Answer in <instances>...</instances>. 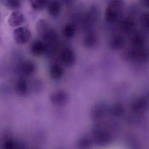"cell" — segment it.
<instances>
[{
	"label": "cell",
	"mask_w": 149,
	"mask_h": 149,
	"mask_svg": "<svg viewBox=\"0 0 149 149\" xmlns=\"http://www.w3.org/2000/svg\"><path fill=\"white\" fill-rule=\"evenodd\" d=\"M102 125H97L92 131V137L93 140L99 146H106L109 144L111 141V130L108 126Z\"/></svg>",
	"instance_id": "6da1fadb"
},
{
	"label": "cell",
	"mask_w": 149,
	"mask_h": 149,
	"mask_svg": "<svg viewBox=\"0 0 149 149\" xmlns=\"http://www.w3.org/2000/svg\"><path fill=\"white\" fill-rule=\"evenodd\" d=\"M123 8L122 1H111L105 10V18L106 21L109 23L116 22L119 18Z\"/></svg>",
	"instance_id": "7a4b0ae2"
},
{
	"label": "cell",
	"mask_w": 149,
	"mask_h": 149,
	"mask_svg": "<svg viewBox=\"0 0 149 149\" xmlns=\"http://www.w3.org/2000/svg\"><path fill=\"white\" fill-rule=\"evenodd\" d=\"M31 31L26 27H19L14 30L13 37L18 44L24 45L28 43L31 38Z\"/></svg>",
	"instance_id": "3957f363"
},
{
	"label": "cell",
	"mask_w": 149,
	"mask_h": 149,
	"mask_svg": "<svg viewBox=\"0 0 149 149\" xmlns=\"http://www.w3.org/2000/svg\"><path fill=\"white\" fill-rule=\"evenodd\" d=\"M36 70L35 63L31 60H25L22 62L18 67V71L22 77H29L33 75Z\"/></svg>",
	"instance_id": "277c9868"
},
{
	"label": "cell",
	"mask_w": 149,
	"mask_h": 149,
	"mask_svg": "<svg viewBox=\"0 0 149 149\" xmlns=\"http://www.w3.org/2000/svg\"><path fill=\"white\" fill-rule=\"evenodd\" d=\"M61 61L65 66L70 67L76 61V55L73 49L66 47L62 50L60 54Z\"/></svg>",
	"instance_id": "5b68a950"
},
{
	"label": "cell",
	"mask_w": 149,
	"mask_h": 149,
	"mask_svg": "<svg viewBox=\"0 0 149 149\" xmlns=\"http://www.w3.org/2000/svg\"><path fill=\"white\" fill-rule=\"evenodd\" d=\"M31 54L36 56H42L48 51L46 43L40 40H36L32 42L30 48Z\"/></svg>",
	"instance_id": "8992f818"
},
{
	"label": "cell",
	"mask_w": 149,
	"mask_h": 149,
	"mask_svg": "<svg viewBox=\"0 0 149 149\" xmlns=\"http://www.w3.org/2000/svg\"><path fill=\"white\" fill-rule=\"evenodd\" d=\"M24 21V16L21 12L19 11H14L11 13L8 19L9 26L16 27L21 26Z\"/></svg>",
	"instance_id": "52a82bcc"
},
{
	"label": "cell",
	"mask_w": 149,
	"mask_h": 149,
	"mask_svg": "<svg viewBox=\"0 0 149 149\" xmlns=\"http://www.w3.org/2000/svg\"><path fill=\"white\" fill-rule=\"evenodd\" d=\"M106 107L103 104H98L95 106L91 111V116L93 120L99 121L102 119L107 112Z\"/></svg>",
	"instance_id": "ba28073f"
},
{
	"label": "cell",
	"mask_w": 149,
	"mask_h": 149,
	"mask_svg": "<svg viewBox=\"0 0 149 149\" xmlns=\"http://www.w3.org/2000/svg\"><path fill=\"white\" fill-rule=\"evenodd\" d=\"M132 106V110L136 113H143L147 109V100L144 97H139L133 102Z\"/></svg>",
	"instance_id": "9c48e42d"
},
{
	"label": "cell",
	"mask_w": 149,
	"mask_h": 149,
	"mask_svg": "<svg viewBox=\"0 0 149 149\" xmlns=\"http://www.w3.org/2000/svg\"><path fill=\"white\" fill-rule=\"evenodd\" d=\"M15 89L18 94L25 95L27 93L29 89L28 81L25 77L19 78L15 83Z\"/></svg>",
	"instance_id": "30bf717a"
},
{
	"label": "cell",
	"mask_w": 149,
	"mask_h": 149,
	"mask_svg": "<svg viewBox=\"0 0 149 149\" xmlns=\"http://www.w3.org/2000/svg\"><path fill=\"white\" fill-rule=\"evenodd\" d=\"M136 24L135 21L130 18H126L121 21L120 28L123 32L130 33L133 32L136 28Z\"/></svg>",
	"instance_id": "8fae6325"
},
{
	"label": "cell",
	"mask_w": 149,
	"mask_h": 149,
	"mask_svg": "<svg viewBox=\"0 0 149 149\" xmlns=\"http://www.w3.org/2000/svg\"><path fill=\"white\" fill-rule=\"evenodd\" d=\"M68 94L63 91H58L54 92L51 96L52 102L55 104H63L67 102L68 101Z\"/></svg>",
	"instance_id": "7c38bea8"
},
{
	"label": "cell",
	"mask_w": 149,
	"mask_h": 149,
	"mask_svg": "<svg viewBox=\"0 0 149 149\" xmlns=\"http://www.w3.org/2000/svg\"><path fill=\"white\" fill-rule=\"evenodd\" d=\"M145 38L143 36L139 33L133 34L131 38V43L132 48H144Z\"/></svg>",
	"instance_id": "4fadbf2b"
},
{
	"label": "cell",
	"mask_w": 149,
	"mask_h": 149,
	"mask_svg": "<svg viewBox=\"0 0 149 149\" xmlns=\"http://www.w3.org/2000/svg\"><path fill=\"white\" fill-rule=\"evenodd\" d=\"M125 44V39L123 36L120 34L115 35L111 39L110 44L113 49H118L122 48Z\"/></svg>",
	"instance_id": "5bb4252c"
},
{
	"label": "cell",
	"mask_w": 149,
	"mask_h": 149,
	"mask_svg": "<svg viewBox=\"0 0 149 149\" xmlns=\"http://www.w3.org/2000/svg\"><path fill=\"white\" fill-rule=\"evenodd\" d=\"M47 7L48 13L52 17H57L61 12V4L56 1H48Z\"/></svg>",
	"instance_id": "9a60e30c"
},
{
	"label": "cell",
	"mask_w": 149,
	"mask_h": 149,
	"mask_svg": "<svg viewBox=\"0 0 149 149\" xmlns=\"http://www.w3.org/2000/svg\"><path fill=\"white\" fill-rule=\"evenodd\" d=\"M50 76L54 80H59L62 77L63 70L61 66L57 63L52 64L49 69Z\"/></svg>",
	"instance_id": "2e32d148"
},
{
	"label": "cell",
	"mask_w": 149,
	"mask_h": 149,
	"mask_svg": "<svg viewBox=\"0 0 149 149\" xmlns=\"http://www.w3.org/2000/svg\"><path fill=\"white\" fill-rule=\"evenodd\" d=\"M50 27L47 21L44 19H40L36 24V30L39 36L41 38L50 29Z\"/></svg>",
	"instance_id": "e0dca14e"
},
{
	"label": "cell",
	"mask_w": 149,
	"mask_h": 149,
	"mask_svg": "<svg viewBox=\"0 0 149 149\" xmlns=\"http://www.w3.org/2000/svg\"><path fill=\"white\" fill-rule=\"evenodd\" d=\"M97 37L96 35L93 32H89L86 34L84 39V45L87 47H93L96 44Z\"/></svg>",
	"instance_id": "ac0fdd59"
},
{
	"label": "cell",
	"mask_w": 149,
	"mask_h": 149,
	"mask_svg": "<svg viewBox=\"0 0 149 149\" xmlns=\"http://www.w3.org/2000/svg\"><path fill=\"white\" fill-rule=\"evenodd\" d=\"M75 27L71 23L66 24L63 29V35L67 38H72L75 35Z\"/></svg>",
	"instance_id": "d6986e66"
},
{
	"label": "cell",
	"mask_w": 149,
	"mask_h": 149,
	"mask_svg": "<svg viewBox=\"0 0 149 149\" xmlns=\"http://www.w3.org/2000/svg\"><path fill=\"white\" fill-rule=\"evenodd\" d=\"M31 6L33 9L36 11H41L43 10L47 7L48 1H46L35 0L31 1Z\"/></svg>",
	"instance_id": "ffe728a7"
},
{
	"label": "cell",
	"mask_w": 149,
	"mask_h": 149,
	"mask_svg": "<svg viewBox=\"0 0 149 149\" xmlns=\"http://www.w3.org/2000/svg\"><path fill=\"white\" fill-rule=\"evenodd\" d=\"M4 5L8 9L11 10H17L20 8L21 2L17 0H7L4 1Z\"/></svg>",
	"instance_id": "44dd1931"
},
{
	"label": "cell",
	"mask_w": 149,
	"mask_h": 149,
	"mask_svg": "<svg viewBox=\"0 0 149 149\" xmlns=\"http://www.w3.org/2000/svg\"><path fill=\"white\" fill-rule=\"evenodd\" d=\"M92 144L91 139L84 137L81 139L78 142V149H90Z\"/></svg>",
	"instance_id": "7402d4cb"
},
{
	"label": "cell",
	"mask_w": 149,
	"mask_h": 149,
	"mask_svg": "<svg viewBox=\"0 0 149 149\" xmlns=\"http://www.w3.org/2000/svg\"><path fill=\"white\" fill-rule=\"evenodd\" d=\"M110 111L111 114L115 116H120L123 113V107L120 104H116L111 109Z\"/></svg>",
	"instance_id": "603a6c76"
},
{
	"label": "cell",
	"mask_w": 149,
	"mask_h": 149,
	"mask_svg": "<svg viewBox=\"0 0 149 149\" xmlns=\"http://www.w3.org/2000/svg\"><path fill=\"white\" fill-rule=\"evenodd\" d=\"M141 26L146 30L149 29V13L148 12L143 13L140 18Z\"/></svg>",
	"instance_id": "cb8c5ba5"
},
{
	"label": "cell",
	"mask_w": 149,
	"mask_h": 149,
	"mask_svg": "<svg viewBox=\"0 0 149 149\" xmlns=\"http://www.w3.org/2000/svg\"><path fill=\"white\" fill-rule=\"evenodd\" d=\"M142 4L145 7H148V2L146 1H142Z\"/></svg>",
	"instance_id": "d4e9b609"
}]
</instances>
